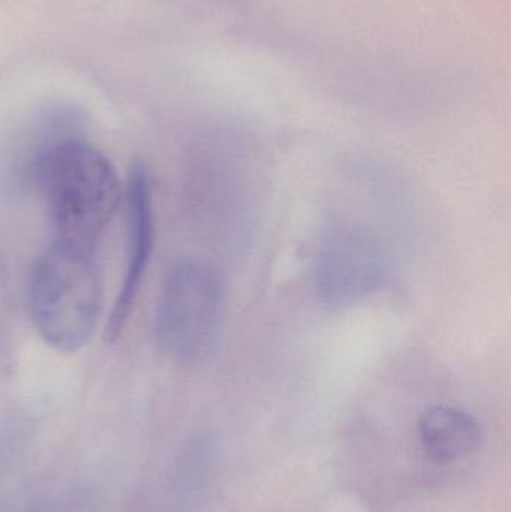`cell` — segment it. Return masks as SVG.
Returning <instances> with one entry per match:
<instances>
[{
	"label": "cell",
	"instance_id": "6da1fadb",
	"mask_svg": "<svg viewBox=\"0 0 511 512\" xmlns=\"http://www.w3.org/2000/svg\"><path fill=\"white\" fill-rule=\"evenodd\" d=\"M32 177L56 242L92 251L122 197L111 162L95 147L65 138L39 152Z\"/></svg>",
	"mask_w": 511,
	"mask_h": 512
},
{
	"label": "cell",
	"instance_id": "5b68a950",
	"mask_svg": "<svg viewBox=\"0 0 511 512\" xmlns=\"http://www.w3.org/2000/svg\"><path fill=\"white\" fill-rule=\"evenodd\" d=\"M153 248L152 195L143 164L132 167L128 185V267L125 282L108 319L105 337L108 342L117 339L128 321L137 298L138 289L147 270Z\"/></svg>",
	"mask_w": 511,
	"mask_h": 512
},
{
	"label": "cell",
	"instance_id": "8992f818",
	"mask_svg": "<svg viewBox=\"0 0 511 512\" xmlns=\"http://www.w3.org/2000/svg\"><path fill=\"white\" fill-rule=\"evenodd\" d=\"M423 450L438 463H453L470 456L482 444L479 421L464 409L435 405L419 421Z\"/></svg>",
	"mask_w": 511,
	"mask_h": 512
},
{
	"label": "cell",
	"instance_id": "3957f363",
	"mask_svg": "<svg viewBox=\"0 0 511 512\" xmlns=\"http://www.w3.org/2000/svg\"><path fill=\"white\" fill-rule=\"evenodd\" d=\"M224 289L218 271L200 259L171 270L156 312V337L165 354L182 363L209 357L221 334Z\"/></svg>",
	"mask_w": 511,
	"mask_h": 512
},
{
	"label": "cell",
	"instance_id": "7a4b0ae2",
	"mask_svg": "<svg viewBox=\"0 0 511 512\" xmlns=\"http://www.w3.org/2000/svg\"><path fill=\"white\" fill-rule=\"evenodd\" d=\"M30 315L42 339L59 352L80 351L95 333L101 277L92 251L56 242L30 273Z\"/></svg>",
	"mask_w": 511,
	"mask_h": 512
},
{
	"label": "cell",
	"instance_id": "277c9868",
	"mask_svg": "<svg viewBox=\"0 0 511 512\" xmlns=\"http://www.w3.org/2000/svg\"><path fill=\"white\" fill-rule=\"evenodd\" d=\"M389 276V258L380 240L357 225H333L318 245L315 294L330 309L362 303L380 291Z\"/></svg>",
	"mask_w": 511,
	"mask_h": 512
}]
</instances>
